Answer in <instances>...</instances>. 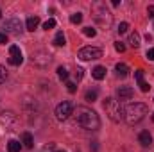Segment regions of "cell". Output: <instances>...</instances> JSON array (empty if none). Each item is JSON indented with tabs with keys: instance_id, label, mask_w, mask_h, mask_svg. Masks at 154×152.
I'll return each mask as SVG.
<instances>
[{
	"instance_id": "obj_1",
	"label": "cell",
	"mask_w": 154,
	"mask_h": 152,
	"mask_svg": "<svg viewBox=\"0 0 154 152\" xmlns=\"http://www.w3.org/2000/svg\"><path fill=\"white\" fill-rule=\"evenodd\" d=\"M74 118H75L77 125L82 127V129H86V131H97L100 127L99 114L95 113L93 109L86 108V106H79L74 111Z\"/></svg>"
},
{
	"instance_id": "obj_2",
	"label": "cell",
	"mask_w": 154,
	"mask_h": 152,
	"mask_svg": "<svg viewBox=\"0 0 154 152\" xmlns=\"http://www.w3.org/2000/svg\"><path fill=\"white\" fill-rule=\"evenodd\" d=\"M147 114V106L142 104V102H134V104H129L125 109H124V120L129 123V125H134L138 122H142Z\"/></svg>"
},
{
	"instance_id": "obj_3",
	"label": "cell",
	"mask_w": 154,
	"mask_h": 152,
	"mask_svg": "<svg viewBox=\"0 0 154 152\" xmlns=\"http://www.w3.org/2000/svg\"><path fill=\"white\" fill-rule=\"evenodd\" d=\"M91 14H93V18L100 23V25H111V13L108 11V7H106V4H102V2H95L93 5H91Z\"/></svg>"
},
{
	"instance_id": "obj_4",
	"label": "cell",
	"mask_w": 154,
	"mask_h": 152,
	"mask_svg": "<svg viewBox=\"0 0 154 152\" xmlns=\"http://www.w3.org/2000/svg\"><path fill=\"white\" fill-rule=\"evenodd\" d=\"M104 109H106V113L108 116L113 120V122H120L122 118H124V108L120 106V102L113 99V97H108L106 100H104Z\"/></svg>"
},
{
	"instance_id": "obj_5",
	"label": "cell",
	"mask_w": 154,
	"mask_h": 152,
	"mask_svg": "<svg viewBox=\"0 0 154 152\" xmlns=\"http://www.w3.org/2000/svg\"><path fill=\"white\" fill-rule=\"evenodd\" d=\"M102 56V50L100 48H95V47H84L79 50L77 57L82 59V61H91V59H99Z\"/></svg>"
},
{
	"instance_id": "obj_6",
	"label": "cell",
	"mask_w": 154,
	"mask_h": 152,
	"mask_svg": "<svg viewBox=\"0 0 154 152\" xmlns=\"http://www.w3.org/2000/svg\"><path fill=\"white\" fill-rule=\"evenodd\" d=\"M70 114H74V106H72L68 100L61 102V104L56 108V118H57L59 122H65Z\"/></svg>"
},
{
	"instance_id": "obj_7",
	"label": "cell",
	"mask_w": 154,
	"mask_h": 152,
	"mask_svg": "<svg viewBox=\"0 0 154 152\" xmlns=\"http://www.w3.org/2000/svg\"><path fill=\"white\" fill-rule=\"evenodd\" d=\"M2 29H4V34H14V36H18L22 32V22L18 18L5 20V23H4Z\"/></svg>"
},
{
	"instance_id": "obj_8",
	"label": "cell",
	"mask_w": 154,
	"mask_h": 152,
	"mask_svg": "<svg viewBox=\"0 0 154 152\" xmlns=\"http://www.w3.org/2000/svg\"><path fill=\"white\" fill-rule=\"evenodd\" d=\"M22 61H23V56H22L20 47L11 45V47H9V65L18 66V65H22Z\"/></svg>"
},
{
	"instance_id": "obj_9",
	"label": "cell",
	"mask_w": 154,
	"mask_h": 152,
	"mask_svg": "<svg viewBox=\"0 0 154 152\" xmlns=\"http://www.w3.org/2000/svg\"><path fill=\"white\" fill-rule=\"evenodd\" d=\"M31 59H32V63H36V65H39V66H45V65H48V63H50V56H48L45 50L32 52Z\"/></svg>"
},
{
	"instance_id": "obj_10",
	"label": "cell",
	"mask_w": 154,
	"mask_h": 152,
	"mask_svg": "<svg viewBox=\"0 0 154 152\" xmlns=\"http://www.w3.org/2000/svg\"><path fill=\"white\" fill-rule=\"evenodd\" d=\"M116 95H118L120 100H129V99H133L134 91H133V88H129V86H120V88L116 90Z\"/></svg>"
},
{
	"instance_id": "obj_11",
	"label": "cell",
	"mask_w": 154,
	"mask_h": 152,
	"mask_svg": "<svg viewBox=\"0 0 154 152\" xmlns=\"http://www.w3.org/2000/svg\"><path fill=\"white\" fill-rule=\"evenodd\" d=\"M16 122V114L11 113V111H4V113H0V123L2 125H5V127H9V125H13Z\"/></svg>"
},
{
	"instance_id": "obj_12",
	"label": "cell",
	"mask_w": 154,
	"mask_h": 152,
	"mask_svg": "<svg viewBox=\"0 0 154 152\" xmlns=\"http://www.w3.org/2000/svg\"><path fill=\"white\" fill-rule=\"evenodd\" d=\"M134 77H136V81H138V86H140V90L143 91V93H147L149 91V84L145 82V79H143V70H136L134 72Z\"/></svg>"
},
{
	"instance_id": "obj_13",
	"label": "cell",
	"mask_w": 154,
	"mask_h": 152,
	"mask_svg": "<svg viewBox=\"0 0 154 152\" xmlns=\"http://www.w3.org/2000/svg\"><path fill=\"white\" fill-rule=\"evenodd\" d=\"M138 141L142 143V147H149V145L152 143V136H151V132H149V131H142V132L138 134Z\"/></svg>"
},
{
	"instance_id": "obj_14",
	"label": "cell",
	"mask_w": 154,
	"mask_h": 152,
	"mask_svg": "<svg viewBox=\"0 0 154 152\" xmlns=\"http://www.w3.org/2000/svg\"><path fill=\"white\" fill-rule=\"evenodd\" d=\"M39 25V18L38 16H29V18H27V22H25V29H27V31H31V32H32V31H36V27H38Z\"/></svg>"
},
{
	"instance_id": "obj_15",
	"label": "cell",
	"mask_w": 154,
	"mask_h": 152,
	"mask_svg": "<svg viewBox=\"0 0 154 152\" xmlns=\"http://www.w3.org/2000/svg\"><path fill=\"white\" fill-rule=\"evenodd\" d=\"M91 75H93V79H97V81H102L106 77V68L104 66H95L91 70Z\"/></svg>"
},
{
	"instance_id": "obj_16",
	"label": "cell",
	"mask_w": 154,
	"mask_h": 152,
	"mask_svg": "<svg viewBox=\"0 0 154 152\" xmlns=\"http://www.w3.org/2000/svg\"><path fill=\"white\" fill-rule=\"evenodd\" d=\"M22 143H23L25 149H32V143H34L32 134H31V132H23V134H22Z\"/></svg>"
},
{
	"instance_id": "obj_17",
	"label": "cell",
	"mask_w": 154,
	"mask_h": 152,
	"mask_svg": "<svg viewBox=\"0 0 154 152\" xmlns=\"http://www.w3.org/2000/svg\"><path fill=\"white\" fill-rule=\"evenodd\" d=\"M127 43H129L133 48H138V47H140V34H138L136 31H134V32H131V34H129V41H127Z\"/></svg>"
},
{
	"instance_id": "obj_18",
	"label": "cell",
	"mask_w": 154,
	"mask_h": 152,
	"mask_svg": "<svg viewBox=\"0 0 154 152\" xmlns=\"http://www.w3.org/2000/svg\"><path fill=\"white\" fill-rule=\"evenodd\" d=\"M116 74H118V77H127L129 75V66L127 65H124V63H118L115 66Z\"/></svg>"
},
{
	"instance_id": "obj_19",
	"label": "cell",
	"mask_w": 154,
	"mask_h": 152,
	"mask_svg": "<svg viewBox=\"0 0 154 152\" xmlns=\"http://www.w3.org/2000/svg\"><path fill=\"white\" fill-rule=\"evenodd\" d=\"M22 149V143L20 141H16V140H9V143H7V150L9 152H20Z\"/></svg>"
},
{
	"instance_id": "obj_20",
	"label": "cell",
	"mask_w": 154,
	"mask_h": 152,
	"mask_svg": "<svg viewBox=\"0 0 154 152\" xmlns=\"http://www.w3.org/2000/svg\"><path fill=\"white\" fill-rule=\"evenodd\" d=\"M65 43H66L65 34H63V32H57L56 38H54V45H56V47H65Z\"/></svg>"
},
{
	"instance_id": "obj_21",
	"label": "cell",
	"mask_w": 154,
	"mask_h": 152,
	"mask_svg": "<svg viewBox=\"0 0 154 152\" xmlns=\"http://www.w3.org/2000/svg\"><path fill=\"white\" fill-rule=\"evenodd\" d=\"M84 99H86V100H90V102L97 100V90H88V91H86V95H84Z\"/></svg>"
},
{
	"instance_id": "obj_22",
	"label": "cell",
	"mask_w": 154,
	"mask_h": 152,
	"mask_svg": "<svg viewBox=\"0 0 154 152\" xmlns=\"http://www.w3.org/2000/svg\"><path fill=\"white\" fill-rule=\"evenodd\" d=\"M57 75H59L61 81H66V79H68V72H66V68H65V66H59V68H57Z\"/></svg>"
},
{
	"instance_id": "obj_23",
	"label": "cell",
	"mask_w": 154,
	"mask_h": 152,
	"mask_svg": "<svg viewBox=\"0 0 154 152\" xmlns=\"http://www.w3.org/2000/svg\"><path fill=\"white\" fill-rule=\"evenodd\" d=\"M54 27H56V20H54V18H48V20L43 23V29H45V31H50V29H54Z\"/></svg>"
},
{
	"instance_id": "obj_24",
	"label": "cell",
	"mask_w": 154,
	"mask_h": 152,
	"mask_svg": "<svg viewBox=\"0 0 154 152\" xmlns=\"http://www.w3.org/2000/svg\"><path fill=\"white\" fill-rule=\"evenodd\" d=\"M70 22H72L74 25H75V23H81V22H82V14H81V13H74V14L70 16Z\"/></svg>"
},
{
	"instance_id": "obj_25",
	"label": "cell",
	"mask_w": 154,
	"mask_h": 152,
	"mask_svg": "<svg viewBox=\"0 0 154 152\" xmlns=\"http://www.w3.org/2000/svg\"><path fill=\"white\" fill-rule=\"evenodd\" d=\"M82 32H84V34H86L88 38H93V36L97 34V31H95L93 27H84V31H82Z\"/></svg>"
},
{
	"instance_id": "obj_26",
	"label": "cell",
	"mask_w": 154,
	"mask_h": 152,
	"mask_svg": "<svg viewBox=\"0 0 154 152\" xmlns=\"http://www.w3.org/2000/svg\"><path fill=\"white\" fill-rule=\"evenodd\" d=\"M127 29H129V25H127L125 22H122V23L118 25V29H116V31H118V34H125V32H127Z\"/></svg>"
},
{
	"instance_id": "obj_27",
	"label": "cell",
	"mask_w": 154,
	"mask_h": 152,
	"mask_svg": "<svg viewBox=\"0 0 154 152\" xmlns=\"http://www.w3.org/2000/svg\"><path fill=\"white\" fill-rule=\"evenodd\" d=\"M66 90H68L70 93H75L77 86H75V84H74V82H70V81H68V82H66Z\"/></svg>"
},
{
	"instance_id": "obj_28",
	"label": "cell",
	"mask_w": 154,
	"mask_h": 152,
	"mask_svg": "<svg viewBox=\"0 0 154 152\" xmlns=\"http://www.w3.org/2000/svg\"><path fill=\"white\" fill-rule=\"evenodd\" d=\"M5 77H7V72H5V68H4V66H0V84L5 81Z\"/></svg>"
},
{
	"instance_id": "obj_29",
	"label": "cell",
	"mask_w": 154,
	"mask_h": 152,
	"mask_svg": "<svg viewBox=\"0 0 154 152\" xmlns=\"http://www.w3.org/2000/svg\"><path fill=\"white\" fill-rule=\"evenodd\" d=\"M115 50H116V52H124V50H125V45L118 41V43H115Z\"/></svg>"
},
{
	"instance_id": "obj_30",
	"label": "cell",
	"mask_w": 154,
	"mask_h": 152,
	"mask_svg": "<svg viewBox=\"0 0 154 152\" xmlns=\"http://www.w3.org/2000/svg\"><path fill=\"white\" fill-rule=\"evenodd\" d=\"M5 43H7V34L0 32V45H5Z\"/></svg>"
},
{
	"instance_id": "obj_31",
	"label": "cell",
	"mask_w": 154,
	"mask_h": 152,
	"mask_svg": "<svg viewBox=\"0 0 154 152\" xmlns=\"http://www.w3.org/2000/svg\"><path fill=\"white\" fill-rule=\"evenodd\" d=\"M147 14H149V18H154V5L147 7Z\"/></svg>"
},
{
	"instance_id": "obj_32",
	"label": "cell",
	"mask_w": 154,
	"mask_h": 152,
	"mask_svg": "<svg viewBox=\"0 0 154 152\" xmlns=\"http://www.w3.org/2000/svg\"><path fill=\"white\" fill-rule=\"evenodd\" d=\"M147 59L154 61V48H149V50H147Z\"/></svg>"
},
{
	"instance_id": "obj_33",
	"label": "cell",
	"mask_w": 154,
	"mask_h": 152,
	"mask_svg": "<svg viewBox=\"0 0 154 152\" xmlns=\"http://www.w3.org/2000/svg\"><path fill=\"white\" fill-rule=\"evenodd\" d=\"M82 72H84L82 68H77V70H75V77H77V81H81V79H82Z\"/></svg>"
},
{
	"instance_id": "obj_34",
	"label": "cell",
	"mask_w": 154,
	"mask_h": 152,
	"mask_svg": "<svg viewBox=\"0 0 154 152\" xmlns=\"http://www.w3.org/2000/svg\"><path fill=\"white\" fill-rule=\"evenodd\" d=\"M48 150H54V143H48L43 147V152H48Z\"/></svg>"
},
{
	"instance_id": "obj_35",
	"label": "cell",
	"mask_w": 154,
	"mask_h": 152,
	"mask_svg": "<svg viewBox=\"0 0 154 152\" xmlns=\"http://www.w3.org/2000/svg\"><path fill=\"white\" fill-rule=\"evenodd\" d=\"M97 149H99V147H97V141H93V145H91V150L97 152Z\"/></svg>"
},
{
	"instance_id": "obj_36",
	"label": "cell",
	"mask_w": 154,
	"mask_h": 152,
	"mask_svg": "<svg viewBox=\"0 0 154 152\" xmlns=\"http://www.w3.org/2000/svg\"><path fill=\"white\" fill-rule=\"evenodd\" d=\"M56 152H65V150H56Z\"/></svg>"
},
{
	"instance_id": "obj_37",
	"label": "cell",
	"mask_w": 154,
	"mask_h": 152,
	"mask_svg": "<svg viewBox=\"0 0 154 152\" xmlns=\"http://www.w3.org/2000/svg\"><path fill=\"white\" fill-rule=\"evenodd\" d=\"M152 122H154V113H152Z\"/></svg>"
},
{
	"instance_id": "obj_38",
	"label": "cell",
	"mask_w": 154,
	"mask_h": 152,
	"mask_svg": "<svg viewBox=\"0 0 154 152\" xmlns=\"http://www.w3.org/2000/svg\"><path fill=\"white\" fill-rule=\"evenodd\" d=\"M0 16H2V13H0Z\"/></svg>"
}]
</instances>
